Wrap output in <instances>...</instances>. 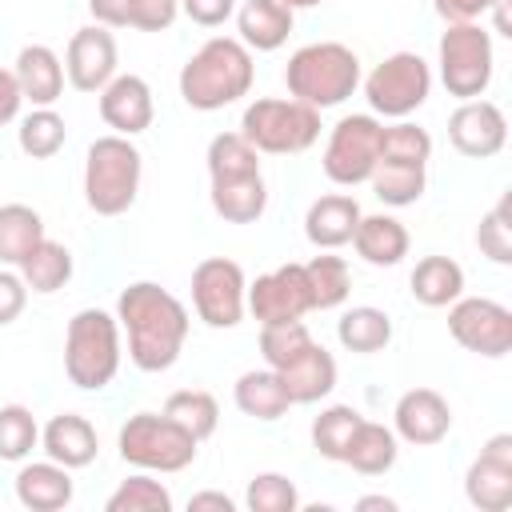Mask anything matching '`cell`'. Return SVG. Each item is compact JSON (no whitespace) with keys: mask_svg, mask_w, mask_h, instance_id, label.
Wrapping results in <instances>:
<instances>
[{"mask_svg":"<svg viewBox=\"0 0 512 512\" xmlns=\"http://www.w3.org/2000/svg\"><path fill=\"white\" fill-rule=\"evenodd\" d=\"M116 324L128 336V360L140 372H168L188 340V308L160 284L136 280L116 296Z\"/></svg>","mask_w":512,"mask_h":512,"instance_id":"obj_1","label":"cell"},{"mask_svg":"<svg viewBox=\"0 0 512 512\" xmlns=\"http://www.w3.org/2000/svg\"><path fill=\"white\" fill-rule=\"evenodd\" d=\"M256 64L236 36L204 40L180 68V100L196 112H220L252 92Z\"/></svg>","mask_w":512,"mask_h":512,"instance_id":"obj_2","label":"cell"},{"mask_svg":"<svg viewBox=\"0 0 512 512\" xmlns=\"http://www.w3.org/2000/svg\"><path fill=\"white\" fill-rule=\"evenodd\" d=\"M284 84L292 100L312 108H336L360 88V56L340 40H316L288 56Z\"/></svg>","mask_w":512,"mask_h":512,"instance_id":"obj_3","label":"cell"},{"mask_svg":"<svg viewBox=\"0 0 512 512\" xmlns=\"http://www.w3.org/2000/svg\"><path fill=\"white\" fill-rule=\"evenodd\" d=\"M144 156L132 136H96L84 156V200L96 216H124L140 196Z\"/></svg>","mask_w":512,"mask_h":512,"instance_id":"obj_4","label":"cell"},{"mask_svg":"<svg viewBox=\"0 0 512 512\" xmlns=\"http://www.w3.org/2000/svg\"><path fill=\"white\" fill-rule=\"evenodd\" d=\"M120 324L104 308H80L64 328V372L80 392H100L120 372Z\"/></svg>","mask_w":512,"mask_h":512,"instance_id":"obj_5","label":"cell"},{"mask_svg":"<svg viewBox=\"0 0 512 512\" xmlns=\"http://www.w3.org/2000/svg\"><path fill=\"white\" fill-rule=\"evenodd\" d=\"M240 136L268 156H296L308 152L320 140V108L304 100H280V96H260L244 108L240 116Z\"/></svg>","mask_w":512,"mask_h":512,"instance_id":"obj_6","label":"cell"},{"mask_svg":"<svg viewBox=\"0 0 512 512\" xmlns=\"http://www.w3.org/2000/svg\"><path fill=\"white\" fill-rule=\"evenodd\" d=\"M116 448L124 464L164 476V472H184L196 460L200 440L164 412H136L120 424Z\"/></svg>","mask_w":512,"mask_h":512,"instance_id":"obj_7","label":"cell"},{"mask_svg":"<svg viewBox=\"0 0 512 512\" xmlns=\"http://www.w3.org/2000/svg\"><path fill=\"white\" fill-rule=\"evenodd\" d=\"M436 64H440V84L456 100H476L492 84L496 52H492V32L484 24H448L436 44Z\"/></svg>","mask_w":512,"mask_h":512,"instance_id":"obj_8","label":"cell"},{"mask_svg":"<svg viewBox=\"0 0 512 512\" xmlns=\"http://www.w3.org/2000/svg\"><path fill=\"white\" fill-rule=\"evenodd\" d=\"M360 84H364L368 108L376 116L404 120V116H412L428 100V92H432V68H428V60L420 52H392Z\"/></svg>","mask_w":512,"mask_h":512,"instance_id":"obj_9","label":"cell"},{"mask_svg":"<svg viewBox=\"0 0 512 512\" xmlns=\"http://www.w3.org/2000/svg\"><path fill=\"white\" fill-rule=\"evenodd\" d=\"M380 120L372 112H352V116H340L328 132V144H324V176L340 188H356V184H368L376 160H380Z\"/></svg>","mask_w":512,"mask_h":512,"instance_id":"obj_10","label":"cell"},{"mask_svg":"<svg viewBox=\"0 0 512 512\" xmlns=\"http://www.w3.org/2000/svg\"><path fill=\"white\" fill-rule=\"evenodd\" d=\"M192 308L208 328H236L248 312L244 268L228 256H208L192 268Z\"/></svg>","mask_w":512,"mask_h":512,"instance_id":"obj_11","label":"cell"},{"mask_svg":"<svg viewBox=\"0 0 512 512\" xmlns=\"http://www.w3.org/2000/svg\"><path fill=\"white\" fill-rule=\"evenodd\" d=\"M448 332L464 352L488 360L512 352V312L492 296H456L448 304Z\"/></svg>","mask_w":512,"mask_h":512,"instance_id":"obj_12","label":"cell"},{"mask_svg":"<svg viewBox=\"0 0 512 512\" xmlns=\"http://www.w3.org/2000/svg\"><path fill=\"white\" fill-rule=\"evenodd\" d=\"M248 312L264 324H288V320H304L312 312V296H308V280H304V264H280L264 276H256L248 284Z\"/></svg>","mask_w":512,"mask_h":512,"instance_id":"obj_13","label":"cell"},{"mask_svg":"<svg viewBox=\"0 0 512 512\" xmlns=\"http://www.w3.org/2000/svg\"><path fill=\"white\" fill-rule=\"evenodd\" d=\"M464 496L480 512L512 508V436L496 432L464 472Z\"/></svg>","mask_w":512,"mask_h":512,"instance_id":"obj_14","label":"cell"},{"mask_svg":"<svg viewBox=\"0 0 512 512\" xmlns=\"http://www.w3.org/2000/svg\"><path fill=\"white\" fill-rule=\"evenodd\" d=\"M448 140L460 156L488 160L508 144V120H504L500 104H492L484 96L460 100V108L448 116Z\"/></svg>","mask_w":512,"mask_h":512,"instance_id":"obj_15","label":"cell"},{"mask_svg":"<svg viewBox=\"0 0 512 512\" xmlns=\"http://www.w3.org/2000/svg\"><path fill=\"white\" fill-rule=\"evenodd\" d=\"M64 76L76 92H100L116 76V36L104 24H84L72 32L64 52Z\"/></svg>","mask_w":512,"mask_h":512,"instance_id":"obj_16","label":"cell"},{"mask_svg":"<svg viewBox=\"0 0 512 512\" xmlns=\"http://www.w3.org/2000/svg\"><path fill=\"white\" fill-rule=\"evenodd\" d=\"M392 432L412 448H432L452 432V408L436 388H408L392 408Z\"/></svg>","mask_w":512,"mask_h":512,"instance_id":"obj_17","label":"cell"},{"mask_svg":"<svg viewBox=\"0 0 512 512\" xmlns=\"http://www.w3.org/2000/svg\"><path fill=\"white\" fill-rule=\"evenodd\" d=\"M100 120L116 132V136H140L152 128L156 116V100L144 76L136 72H116L100 92Z\"/></svg>","mask_w":512,"mask_h":512,"instance_id":"obj_18","label":"cell"},{"mask_svg":"<svg viewBox=\"0 0 512 512\" xmlns=\"http://www.w3.org/2000/svg\"><path fill=\"white\" fill-rule=\"evenodd\" d=\"M360 216H364V212H360L356 196H348V192H328V196H320V200L308 204V212H304V236H308L312 248L336 252V248H344V244L352 240Z\"/></svg>","mask_w":512,"mask_h":512,"instance_id":"obj_19","label":"cell"},{"mask_svg":"<svg viewBox=\"0 0 512 512\" xmlns=\"http://www.w3.org/2000/svg\"><path fill=\"white\" fill-rule=\"evenodd\" d=\"M16 84H20V96L32 104V108H52L64 92V60L48 48V44H24L16 52V68H12Z\"/></svg>","mask_w":512,"mask_h":512,"instance_id":"obj_20","label":"cell"},{"mask_svg":"<svg viewBox=\"0 0 512 512\" xmlns=\"http://www.w3.org/2000/svg\"><path fill=\"white\" fill-rule=\"evenodd\" d=\"M40 448L48 460L64 464V468H88L100 452V436L88 424V416L80 412H60L40 428Z\"/></svg>","mask_w":512,"mask_h":512,"instance_id":"obj_21","label":"cell"},{"mask_svg":"<svg viewBox=\"0 0 512 512\" xmlns=\"http://www.w3.org/2000/svg\"><path fill=\"white\" fill-rule=\"evenodd\" d=\"M72 496H76L72 468L56 460H32L16 472V500L28 512H60L72 504Z\"/></svg>","mask_w":512,"mask_h":512,"instance_id":"obj_22","label":"cell"},{"mask_svg":"<svg viewBox=\"0 0 512 512\" xmlns=\"http://www.w3.org/2000/svg\"><path fill=\"white\" fill-rule=\"evenodd\" d=\"M352 248H356V256L364 260V264H372V268H396L404 256H408V228L396 220V216H388V212H372V216H360V224H356V232H352V240H348Z\"/></svg>","mask_w":512,"mask_h":512,"instance_id":"obj_23","label":"cell"},{"mask_svg":"<svg viewBox=\"0 0 512 512\" xmlns=\"http://www.w3.org/2000/svg\"><path fill=\"white\" fill-rule=\"evenodd\" d=\"M292 8H284L280 0H244L236 8V40L248 52H276L288 32H292Z\"/></svg>","mask_w":512,"mask_h":512,"instance_id":"obj_24","label":"cell"},{"mask_svg":"<svg viewBox=\"0 0 512 512\" xmlns=\"http://www.w3.org/2000/svg\"><path fill=\"white\" fill-rule=\"evenodd\" d=\"M232 400H236V408H240L244 416L264 420V424L280 420V416L292 408V396H288V388H284V380H280L276 368L240 372V380L232 384Z\"/></svg>","mask_w":512,"mask_h":512,"instance_id":"obj_25","label":"cell"},{"mask_svg":"<svg viewBox=\"0 0 512 512\" xmlns=\"http://www.w3.org/2000/svg\"><path fill=\"white\" fill-rule=\"evenodd\" d=\"M396 456H400L396 432L388 424H380V420H360L356 432H352V440H348V448H344V460L340 464H348L360 476H384L396 464Z\"/></svg>","mask_w":512,"mask_h":512,"instance_id":"obj_26","label":"cell"},{"mask_svg":"<svg viewBox=\"0 0 512 512\" xmlns=\"http://www.w3.org/2000/svg\"><path fill=\"white\" fill-rule=\"evenodd\" d=\"M280 380H284L292 404H316L336 388V360L324 344H312L300 360L280 368Z\"/></svg>","mask_w":512,"mask_h":512,"instance_id":"obj_27","label":"cell"},{"mask_svg":"<svg viewBox=\"0 0 512 512\" xmlns=\"http://www.w3.org/2000/svg\"><path fill=\"white\" fill-rule=\"evenodd\" d=\"M412 300L424 308H448L456 296H464V268L452 256H424L416 260L408 276Z\"/></svg>","mask_w":512,"mask_h":512,"instance_id":"obj_28","label":"cell"},{"mask_svg":"<svg viewBox=\"0 0 512 512\" xmlns=\"http://www.w3.org/2000/svg\"><path fill=\"white\" fill-rule=\"evenodd\" d=\"M212 212L228 224H256L268 208V184L264 176H236V180H216L212 184Z\"/></svg>","mask_w":512,"mask_h":512,"instance_id":"obj_29","label":"cell"},{"mask_svg":"<svg viewBox=\"0 0 512 512\" xmlns=\"http://www.w3.org/2000/svg\"><path fill=\"white\" fill-rule=\"evenodd\" d=\"M16 272H20V280L28 284V292H40V296H52V292H60L68 280H72V272H76V264H72V252L60 244V240H52V236H44L20 264H16Z\"/></svg>","mask_w":512,"mask_h":512,"instance_id":"obj_30","label":"cell"},{"mask_svg":"<svg viewBox=\"0 0 512 512\" xmlns=\"http://www.w3.org/2000/svg\"><path fill=\"white\" fill-rule=\"evenodd\" d=\"M428 164H408V160H376L368 184H372V196L388 208H408L424 196L428 188Z\"/></svg>","mask_w":512,"mask_h":512,"instance_id":"obj_31","label":"cell"},{"mask_svg":"<svg viewBox=\"0 0 512 512\" xmlns=\"http://www.w3.org/2000/svg\"><path fill=\"white\" fill-rule=\"evenodd\" d=\"M336 336L348 352L356 356H372V352H384L392 344V316L384 308H372V304H356L348 308L340 320H336Z\"/></svg>","mask_w":512,"mask_h":512,"instance_id":"obj_32","label":"cell"},{"mask_svg":"<svg viewBox=\"0 0 512 512\" xmlns=\"http://www.w3.org/2000/svg\"><path fill=\"white\" fill-rule=\"evenodd\" d=\"M44 240V220L28 204H0V264L16 268Z\"/></svg>","mask_w":512,"mask_h":512,"instance_id":"obj_33","label":"cell"},{"mask_svg":"<svg viewBox=\"0 0 512 512\" xmlns=\"http://www.w3.org/2000/svg\"><path fill=\"white\" fill-rule=\"evenodd\" d=\"M304 280H308V296H312V312H328V308H340L352 292V272H348V260L344 256H332L320 248V256H312L304 264Z\"/></svg>","mask_w":512,"mask_h":512,"instance_id":"obj_34","label":"cell"},{"mask_svg":"<svg viewBox=\"0 0 512 512\" xmlns=\"http://www.w3.org/2000/svg\"><path fill=\"white\" fill-rule=\"evenodd\" d=\"M208 180H236V176H256L260 172V152L240 136V132H216L208 140Z\"/></svg>","mask_w":512,"mask_h":512,"instance_id":"obj_35","label":"cell"},{"mask_svg":"<svg viewBox=\"0 0 512 512\" xmlns=\"http://www.w3.org/2000/svg\"><path fill=\"white\" fill-rule=\"evenodd\" d=\"M64 140H68V124H64V116H60L56 108H32V112L20 120V128H16V144H20V152L32 156V160L56 156V152L64 148Z\"/></svg>","mask_w":512,"mask_h":512,"instance_id":"obj_36","label":"cell"},{"mask_svg":"<svg viewBox=\"0 0 512 512\" xmlns=\"http://www.w3.org/2000/svg\"><path fill=\"white\" fill-rule=\"evenodd\" d=\"M164 416H172L180 428H188L196 440H208L220 424V404L204 388H180L164 400Z\"/></svg>","mask_w":512,"mask_h":512,"instance_id":"obj_37","label":"cell"},{"mask_svg":"<svg viewBox=\"0 0 512 512\" xmlns=\"http://www.w3.org/2000/svg\"><path fill=\"white\" fill-rule=\"evenodd\" d=\"M108 512H172V492L156 480V472H136L120 480V488L104 500Z\"/></svg>","mask_w":512,"mask_h":512,"instance_id":"obj_38","label":"cell"},{"mask_svg":"<svg viewBox=\"0 0 512 512\" xmlns=\"http://www.w3.org/2000/svg\"><path fill=\"white\" fill-rule=\"evenodd\" d=\"M364 416L352 408V404H332V408H324L316 420H312V448L324 456V460H344V448H348V440H352V432H356V424H360Z\"/></svg>","mask_w":512,"mask_h":512,"instance_id":"obj_39","label":"cell"},{"mask_svg":"<svg viewBox=\"0 0 512 512\" xmlns=\"http://www.w3.org/2000/svg\"><path fill=\"white\" fill-rule=\"evenodd\" d=\"M312 332L304 328V320H288V324H264L260 328V356L264 368H288L292 360H300L312 348Z\"/></svg>","mask_w":512,"mask_h":512,"instance_id":"obj_40","label":"cell"},{"mask_svg":"<svg viewBox=\"0 0 512 512\" xmlns=\"http://www.w3.org/2000/svg\"><path fill=\"white\" fill-rule=\"evenodd\" d=\"M40 444V424L32 416V408L24 404H4L0 408V460H28L32 448Z\"/></svg>","mask_w":512,"mask_h":512,"instance_id":"obj_41","label":"cell"},{"mask_svg":"<svg viewBox=\"0 0 512 512\" xmlns=\"http://www.w3.org/2000/svg\"><path fill=\"white\" fill-rule=\"evenodd\" d=\"M380 160H408V164H428L432 160V136L428 128L412 120H396L380 128Z\"/></svg>","mask_w":512,"mask_h":512,"instance_id":"obj_42","label":"cell"},{"mask_svg":"<svg viewBox=\"0 0 512 512\" xmlns=\"http://www.w3.org/2000/svg\"><path fill=\"white\" fill-rule=\"evenodd\" d=\"M244 504L252 512H296L300 508V492L284 472H256L248 480Z\"/></svg>","mask_w":512,"mask_h":512,"instance_id":"obj_43","label":"cell"},{"mask_svg":"<svg viewBox=\"0 0 512 512\" xmlns=\"http://www.w3.org/2000/svg\"><path fill=\"white\" fill-rule=\"evenodd\" d=\"M476 244L492 264H512V220H508V196L480 220Z\"/></svg>","mask_w":512,"mask_h":512,"instance_id":"obj_44","label":"cell"},{"mask_svg":"<svg viewBox=\"0 0 512 512\" xmlns=\"http://www.w3.org/2000/svg\"><path fill=\"white\" fill-rule=\"evenodd\" d=\"M176 16H180V0H132L128 28H136V32H168Z\"/></svg>","mask_w":512,"mask_h":512,"instance_id":"obj_45","label":"cell"},{"mask_svg":"<svg viewBox=\"0 0 512 512\" xmlns=\"http://www.w3.org/2000/svg\"><path fill=\"white\" fill-rule=\"evenodd\" d=\"M496 4H508V0H432L444 24H480V16H488Z\"/></svg>","mask_w":512,"mask_h":512,"instance_id":"obj_46","label":"cell"},{"mask_svg":"<svg viewBox=\"0 0 512 512\" xmlns=\"http://www.w3.org/2000/svg\"><path fill=\"white\" fill-rule=\"evenodd\" d=\"M24 304H28V284L20 280V272L0 264V328L12 324L24 312Z\"/></svg>","mask_w":512,"mask_h":512,"instance_id":"obj_47","label":"cell"},{"mask_svg":"<svg viewBox=\"0 0 512 512\" xmlns=\"http://www.w3.org/2000/svg\"><path fill=\"white\" fill-rule=\"evenodd\" d=\"M180 12L200 28H220L236 16V0H180Z\"/></svg>","mask_w":512,"mask_h":512,"instance_id":"obj_48","label":"cell"},{"mask_svg":"<svg viewBox=\"0 0 512 512\" xmlns=\"http://www.w3.org/2000/svg\"><path fill=\"white\" fill-rule=\"evenodd\" d=\"M128 8L132 0H88V12L104 28H128Z\"/></svg>","mask_w":512,"mask_h":512,"instance_id":"obj_49","label":"cell"},{"mask_svg":"<svg viewBox=\"0 0 512 512\" xmlns=\"http://www.w3.org/2000/svg\"><path fill=\"white\" fill-rule=\"evenodd\" d=\"M20 104H24V96H20V84H16L12 68H0V128L20 116Z\"/></svg>","mask_w":512,"mask_h":512,"instance_id":"obj_50","label":"cell"},{"mask_svg":"<svg viewBox=\"0 0 512 512\" xmlns=\"http://www.w3.org/2000/svg\"><path fill=\"white\" fill-rule=\"evenodd\" d=\"M188 508H192V512H204V508L232 512V508H236V500H232V496H224V492H196V496L188 500Z\"/></svg>","mask_w":512,"mask_h":512,"instance_id":"obj_51","label":"cell"},{"mask_svg":"<svg viewBox=\"0 0 512 512\" xmlns=\"http://www.w3.org/2000/svg\"><path fill=\"white\" fill-rule=\"evenodd\" d=\"M356 508H360V512H372V508L396 512V500H388V496H360V500H356Z\"/></svg>","mask_w":512,"mask_h":512,"instance_id":"obj_52","label":"cell"},{"mask_svg":"<svg viewBox=\"0 0 512 512\" xmlns=\"http://www.w3.org/2000/svg\"><path fill=\"white\" fill-rule=\"evenodd\" d=\"M284 8H292V12H300V8H316V4H324V0H280Z\"/></svg>","mask_w":512,"mask_h":512,"instance_id":"obj_53","label":"cell"}]
</instances>
